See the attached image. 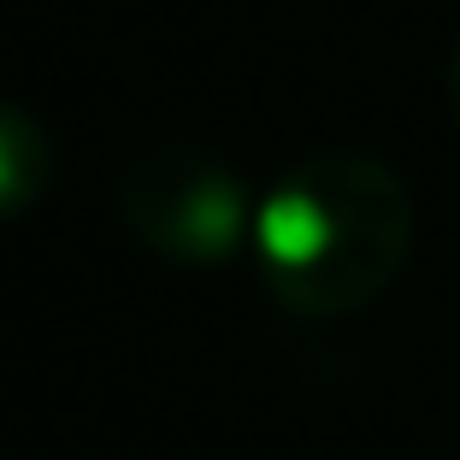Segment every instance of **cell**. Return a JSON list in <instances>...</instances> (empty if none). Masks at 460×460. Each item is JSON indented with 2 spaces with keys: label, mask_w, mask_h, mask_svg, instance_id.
I'll return each mask as SVG.
<instances>
[{
  "label": "cell",
  "mask_w": 460,
  "mask_h": 460,
  "mask_svg": "<svg viewBox=\"0 0 460 460\" xmlns=\"http://www.w3.org/2000/svg\"><path fill=\"white\" fill-rule=\"evenodd\" d=\"M260 278L301 319H342L390 296L413 254V195L372 154L296 160L254 207Z\"/></svg>",
  "instance_id": "1"
},
{
  "label": "cell",
  "mask_w": 460,
  "mask_h": 460,
  "mask_svg": "<svg viewBox=\"0 0 460 460\" xmlns=\"http://www.w3.org/2000/svg\"><path fill=\"white\" fill-rule=\"evenodd\" d=\"M248 183L201 142H148L119 177V213L142 248L172 266H225L254 243Z\"/></svg>",
  "instance_id": "2"
},
{
  "label": "cell",
  "mask_w": 460,
  "mask_h": 460,
  "mask_svg": "<svg viewBox=\"0 0 460 460\" xmlns=\"http://www.w3.org/2000/svg\"><path fill=\"white\" fill-rule=\"evenodd\" d=\"M54 165V136L41 130V119L0 95V225L30 213L48 195Z\"/></svg>",
  "instance_id": "3"
},
{
  "label": "cell",
  "mask_w": 460,
  "mask_h": 460,
  "mask_svg": "<svg viewBox=\"0 0 460 460\" xmlns=\"http://www.w3.org/2000/svg\"><path fill=\"white\" fill-rule=\"evenodd\" d=\"M443 107H448V119L460 124V41L448 48V59H443Z\"/></svg>",
  "instance_id": "4"
}]
</instances>
